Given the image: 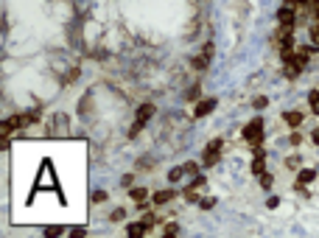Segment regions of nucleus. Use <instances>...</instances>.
<instances>
[{
	"instance_id": "b1692460",
	"label": "nucleus",
	"mask_w": 319,
	"mask_h": 238,
	"mask_svg": "<svg viewBox=\"0 0 319 238\" xmlns=\"http://www.w3.org/2000/svg\"><path fill=\"white\" fill-rule=\"evenodd\" d=\"M165 235H176V232H179V224H165Z\"/></svg>"
},
{
	"instance_id": "bb28decb",
	"label": "nucleus",
	"mask_w": 319,
	"mask_h": 238,
	"mask_svg": "<svg viewBox=\"0 0 319 238\" xmlns=\"http://www.w3.org/2000/svg\"><path fill=\"white\" fill-rule=\"evenodd\" d=\"M311 140H313V143H319V129H316V132L311 134Z\"/></svg>"
},
{
	"instance_id": "dca6fc26",
	"label": "nucleus",
	"mask_w": 319,
	"mask_h": 238,
	"mask_svg": "<svg viewBox=\"0 0 319 238\" xmlns=\"http://www.w3.org/2000/svg\"><path fill=\"white\" fill-rule=\"evenodd\" d=\"M109 219H112V221H123V219H126V210H123V208H115Z\"/></svg>"
},
{
	"instance_id": "f03ea898",
	"label": "nucleus",
	"mask_w": 319,
	"mask_h": 238,
	"mask_svg": "<svg viewBox=\"0 0 319 238\" xmlns=\"http://www.w3.org/2000/svg\"><path fill=\"white\" fill-rule=\"evenodd\" d=\"M210 59H213V42H207L205 51H202V54L193 59V67H196V70H205V67L210 65Z\"/></svg>"
},
{
	"instance_id": "7ed1b4c3",
	"label": "nucleus",
	"mask_w": 319,
	"mask_h": 238,
	"mask_svg": "<svg viewBox=\"0 0 319 238\" xmlns=\"http://www.w3.org/2000/svg\"><path fill=\"white\" fill-rule=\"evenodd\" d=\"M213 110H216V98H205V101H199V104H196L193 115H196V118H205V115H210Z\"/></svg>"
},
{
	"instance_id": "0eeeda50",
	"label": "nucleus",
	"mask_w": 319,
	"mask_h": 238,
	"mask_svg": "<svg viewBox=\"0 0 319 238\" xmlns=\"http://www.w3.org/2000/svg\"><path fill=\"white\" fill-rule=\"evenodd\" d=\"M283 121L286 123H289V126H300V123H302V112H283Z\"/></svg>"
},
{
	"instance_id": "1a4fd4ad",
	"label": "nucleus",
	"mask_w": 319,
	"mask_h": 238,
	"mask_svg": "<svg viewBox=\"0 0 319 238\" xmlns=\"http://www.w3.org/2000/svg\"><path fill=\"white\" fill-rule=\"evenodd\" d=\"M151 115H154V104H143V107H140V110H138V121H149V118Z\"/></svg>"
},
{
	"instance_id": "f3484780",
	"label": "nucleus",
	"mask_w": 319,
	"mask_h": 238,
	"mask_svg": "<svg viewBox=\"0 0 319 238\" xmlns=\"http://www.w3.org/2000/svg\"><path fill=\"white\" fill-rule=\"evenodd\" d=\"M213 205H216V199H213V196H205V199H199V208H205V210H210Z\"/></svg>"
},
{
	"instance_id": "20e7f679",
	"label": "nucleus",
	"mask_w": 319,
	"mask_h": 238,
	"mask_svg": "<svg viewBox=\"0 0 319 238\" xmlns=\"http://www.w3.org/2000/svg\"><path fill=\"white\" fill-rule=\"evenodd\" d=\"M277 20H280V25H294V6H283L280 12H277Z\"/></svg>"
},
{
	"instance_id": "f8f14e48",
	"label": "nucleus",
	"mask_w": 319,
	"mask_h": 238,
	"mask_svg": "<svg viewBox=\"0 0 319 238\" xmlns=\"http://www.w3.org/2000/svg\"><path fill=\"white\" fill-rule=\"evenodd\" d=\"M182 177H185V168H171V174H168L171 182H179Z\"/></svg>"
},
{
	"instance_id": "f257e3e1",
	"label": "nucleus",
	"mask_w": 319,
	"mask_h": 238,
	"mask_svg": "<svg viewBox=\"0 0 319 238\" xmlns=\"http://www.w3.org/2000/svg\"><path fill=\"white\" fill-rule=\"evenodd\" d=\"M244 140H249V143L263 140V121H260V118H255V121H249L247 126H244Z\"/></svg>"
},
{
	"instance_id": "4be33fe9",
	"label": "nucleus",
	"mask_w": 319,
	"mask_h": 238,
	"mask_svg": "<svg viewBox=\"0 0 319 238\" xmlns=\"http://www.w3.org/2000/svg\"><path fill=\"white\" fill-rule=\"evenodd\" d=\"M62 232H65L62 227H48V230H45V235H48V238H54V235H62Z\"/></svg>"
},
{
	"instance_id": "9d476101",
	"label": "nucleus",
	"mask_w": 319,
	"mask_h": 238,
	"mask_svg": "<svg viewBox=\"0 0 319 238\" xmlns=\"http://www.w3.org/2000/svg\"><path fill=\"white\" fill-rule=\"evenodd\" d=\"M146 194H149L146 188H132V191H129V196H132V199L138 202V205H140V202H146Z\"/></svg>"
},
{
	"instance_id": "9b49d317",
	"label": "nucleus",
	"mask_w": 319,
	"mask_h": 238,
	"mask_svg": "<svg viewBox=\"0 0 319 238\" xmlns=\"http://www.w3.org/2000/svg\"><path fill=\"white\" fill-rule=\"evenodd\" d=\"M311 179H316V171H311V168H302V171H300V182L308 185Z\"/></svg>"
},
{
	"instance_id": "393cba45",
	"label": "nucleus",
	"mask_w": 319,
	"mask_h": 238,
	"mask_svg": "<svg viewBox=\"0 0 319 238\" xmlns=\"http://www.w3.org/2000/svg\"><path fill=\"white\" fill-rule=\"evenodd\" d=\"M87 107H90V98H81V107H78V112H81V115H87Z\"/></svg>"
},
{
	"instance_id": "a878e982",
	"label": "nucleus",
	"mask_w": 319,
	"mask_h": 238,
	"mask_svg": "<svg viewBox=\"0 0 319 238\" xmlns=\"http://www.w3.org/2000/svg\"><path fill=\"white\" fill-rule=\"evenodd\" d=\"M316 101H319V90H313V92H311V96H308V104H311V107H313V104H316Z\"/></svg>"
},
{
	"instance_id": "423d86ee",
	"label": "nucleus",
	"mask_w": 319,
	"mask_h": 238,
	"mask_svg": "<svg viewBox=\"0 0 319 238\" xmlns=\"http://www.w3.org/2000/svg\"><path fill=\"white\" fill-rule=\"evenodd\" d=\"M174 196H176V194H174L171 188H168V191H157V194H154V205H165V202H171Z\"/></svg>"
},
{
	"instance_id": "6e6552de",
	"label": "nucleus",
	"mask_w": 319,
	"mask_h": 238,
	"mask_svg": "<svg viewBox=\"0 0 319 238\" xmlns=\"http://www.w3.org/2000/svg\"><path fill=\"white\" fill-rule=\"evenodd\" d=\"M126 232H129L132 238H140V235H146V232H149V227H146V221H143V224H129Z\"/></svg>"
},
{
	"instance_id": "2eb2a0df",
	"label": "nucleus",
	"mask_w": 319,
	"mask_h": 238,
	"mask_svg": "<svg viewBox=\"0 0 319 238\" xmlns=\"http://www.w3.org/2000/svg\"><path fill=\"white\" fill-rule=\"evenodd\" d=\"M252 107H255V110H263V107H269V98H266V96H258L252 101Z\"/></svg>"
},
{
	"instance_id": "a211bd4d",
	"label": "nucleus",
	"mask_w": 319,
	"mask_h": 238,
	"mask_svg": "<svg viewBox=\"0 0 319 238\" xmlns=\"http://www.w3.org/2000/svg\"><path fill=\"white\" fill-rule=\"evenodd\" d=\"M260 185H263V188L269 191L271 185H275V179H271V174H260Z\"/></svg>"
},
{
	"instance_id": "5701e85b",
	"label": "nucleus",
	"mask_w": 319,
	"mask_h": 238,
	"mask_svg": "<svg viewBox=\"0 0 319 238\" xmlns=\"http://www.w3.org/2000/svg\"><path fill=\"white\" fill-rule=\"evenodd\" d=\"M182 168H185V174H199V165L196 163H185Z\"/></svg>"
},
{
	"instance_id": "aec40b11",
	"label": "nucleus",
	"mask_w": 319,
	"mask_h": 238,
	"mask_svg": "<svg viewBox=\"0 0 319 238\" xmlns=\"http://www.w3.org/2000/svg\"><path fill=\"white\" fill-rule=\"evenodd\" d=\"M93 202H96V205L107 202V191H96V194H93Z\"/></svg>"
},
{
	"instance_id": "39448f33",
	"label": "nucleus",
	"mask_w": 319,
	"mask_h": 238,
	"mask_svg": "<svg viewBox=\"0 0 319 238\" xmlns=\"http://www.w3.org/2000/svg\"><path fill=\"white\" fill-rule=\"evenodd\" d=\"M252 174H266V154H255V163H252Z\"/></svg>"
},
{
	"instance_id": "4468645a",
	"label": "nucleus",
	"mask_w": 319,
	"mask_h": 238,
	"mask_svg": "<svg viewBox=\"0 0 319 238\" xmlns=\"http://www.w3.org/2000/svg\"><path fill=\"white\" fill-rule=\"evenodd\" d=\"M143 126H146L143 121H134V123H132V129H129V137H138V134L143 132Z\"/></svg>"
},
{
	"instance_id": "ddd939ff",
	"label": "nucleus",
	"mask_w": 319,
	"mask_h": 238,
	"mask_svg": "<svg viewBox=\"0 0 319 238\" xmlns=\"http://www.w3.org/2000/svg\"><path fill=\"white\" fill-rule=\"evenodd\" d=\"M205 165H216L218 163V152H205V160H202Z\"/></svg>"
},
{
	"instance_id": "412c9836",
	"label": "nucleus",
	"mask_w": 319,
	"mask_h": 238,
	"mask_svg": "<svg viewBox=\"0 0 319 238\" xmlns=\"http://www.w3.org/2000/svg\"><path fill=\"white\" fill-rule=\"evenodd\" d=\"M311 42H313V45H319V23H316V25H311Z\"/></svg>"
},
{
	"instance_id": "6ab92c4d",
	"label": "nucleus",
	"mask_w": 319,
	"mask_h": 238,
	"mask_svg": "<svg viewBox=\"0 0 319 238\" xmlns=\"http://www.w3.org/2000/svg\"><path fill=\"white\" fill-rule=\"evenodd\" d=\"M196 191H199V188H188V191H185V199H188V202H199V194H196Z\"/></svg>"
},
{
	"instance_id": "cd10ccee",
	"label": "nucleus",
	"mask_w": 319,
	"mask_h": 238,
	"mask_svg": "<svg viewBox=\"0 0 319 238\" xmlns=\"http://www.w3.org/2000/svg\"><path fill=\"white\" fill-rule=\"evenodd\" d=\"M311 110H313V112H316V115H319V101H316V104H313V107H311Z\"/></svg>"
}]
</instances>
